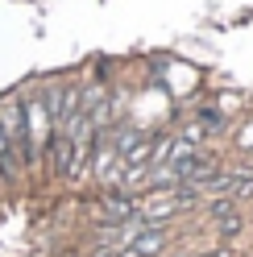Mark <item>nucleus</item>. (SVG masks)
Here are the masks:
<instances>
[{
  "mask_svg": "<svg viewBox=\"0 0 253 257\" xmlns=\"http://www.w3.org/2000/svg\"><path fill=\"white\" fill-rule=\"evenodd\" d=\"M216 228L224 232V236H232L236 228H241V220H236V212H228V216H220V220H216Z\"/></svg>",
  "mask_w": 253,
  "mask_h": 257,
  "instance_id": "obj_2",
  "label": "nucleus"
},
{
  "mask_svg": "<svg viewBox=\"0 0 253 257\" xmlns=\"http://www.w3.org/2000/svg\"><path fill=\"white\" fill-rule=\"evenodd\" d=\"M0 179L13 183L17 179V146H13V137L0 128Z\"/></svg>",
  "mask_w": 253,
  "mask_h": 257,
  "instance_id": "obj_1",
  "label": "nucleus"
}]
</instances>
